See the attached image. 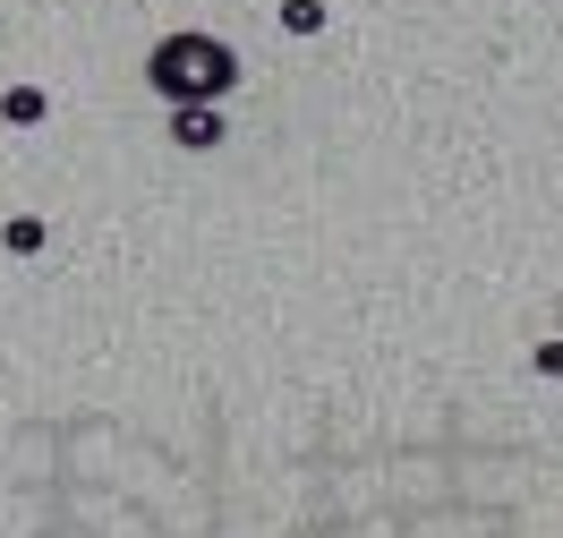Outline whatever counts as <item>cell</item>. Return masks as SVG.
Instances as JSON below:
<instances>
[{
  "label": "cell",
  "instance_id": "obj_1",
  "mask_svg": "<svg viewBox=\"0 0 563 538\" xmlns=\"http://www.w3.org/2000/svg\"><path fill=\"white\" fill-rule=\"evenodd\" d=\"M145 77H154L172 103H206V95H231L240 61H231L222 43H206V35H172L154 61H145Z\"/></svg>",
  "mask_w": 563,
  "mask_h": 538
},
{
  "label": "cell",
  "instance_id": "obj_2",
  "mask_svg": "<svg viewBox=\"0 0 563 538\" xmlns=\"http://www.w3.org/2000/svg\"><path fill=\"white\" fill-rule=\"evenodd\" d=\"M179 138H188V145H213L222 129H213V111H188V120H179Z\"/></svg>",
  "mask_w": 563,
  "mask_h": 538
}]
</instances>
